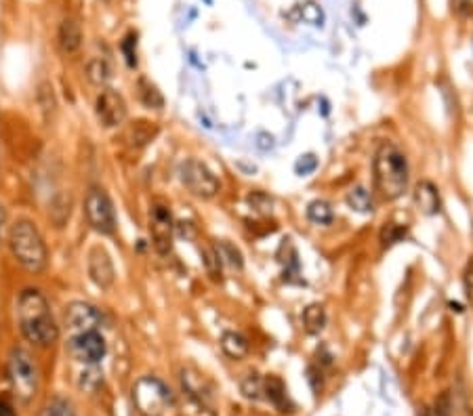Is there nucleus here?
<instances>
[{"label":"nucleus","mask_w":473,"mask_h":416,"mask_svg":"<svg viewBox=\"0 0 473 416\" xmlns=\"http://www.w3.org/2000/svg\"><path fill=\"white\" fill-rule=\"evenodd\" d=\"M19 330L36 347H51L59 338V326L51 314L47 296L38 288H25L17 298Z\"/></svg>","instance_id":"f257e3e1"},{"label":"nucleus","mask_w":473,"mask_h":416,"mask_svg":"<svg viewBox=\"0 0 473 416\" xmlns=\"http://www.w3.org/2000/svg\"><path fill=\"white\" fill-rule=\"evenodd\" d=\"M375 192L381 200L393 202L408 189V160L397 145L385 141L373 160Z\"/></svg>","instance_id":"f03ea898"},{"label":"nucleus","mask_w":473,"mask_h":416,"mask_svg":"<svg viewBox=\"0 0 473 416\" xmlns=\"http://www.w3.org/2000/svg\"><path fill=\"white\" fill-rule=\"evenodd\" d=\"M9 248L13 259L30 274H41L49 265V250L38 227L28 219H19L9 232Z\"/></svg>","instance_id":"7ed1b4c3"},{"label":"nucleus","mask_w":473,"mask_h":416,"mask_svg":"<svg viewBox=\"0 0 473 416\" xmlns=\"http://www.w3.org/2000/svg\"><path fill=\"white\" fill-rule=\"evenodd\" d=\"M133 402L143 416H166V412L175 408L173 391L156 376L139 378L133 385Z\"/></svg>","instance_id":"20e7f679"},{"label":"nucleus","mask_w":473,"mask_h":416,"mask_svg":"<svg viewBox=\"0 0 473 416\" xmlns=\"http://www.w3.org/2000/svg\"><path fill=\"white\" fill-rule=\"evenodd\" d=\"M7 370L15 397L23 404H30L38 391V368H36L30 351L23 347H13L9 353Z\"/></svg>","instance_id":"39448f33"},{"label":"nucleus","mask_w":473,"mask_h":416,"mask_svg":"<svg viewBox=\"0 0 473 416\" xmlns=\"http://www.w3.org/2000/svg\"><path fill=\"white\" fill-rule=\"evenodd\" d=\"M179 179L188 192L198 200H212L221 192V183L214 177V173L200 160L188 158L179 166Z\"/></svg>","instance_id":"423d86ee"},{"label":"nucleus","mask_w":473,"mask_h":416,"mask_svg":"<svg viewBox=\"0 0 473 416\" xmlns=\"http://www.w3.org/2000/svg\"><path fill=\"white\" fill-rule=\"evenodd\" d=\"M85 215L93 230L101 236L116 234V210L105 189L91 187L85 198Z\"/></svg>","instance_id":"0eeeda50"},{"label":"nucleus","mask_w":473,"mask_h":416,"mask_svg":"<svg viewBox=\"0 0 473 416\" xmlns=\"http://www.w3.org/2000/svg\"><path fill=\"white\" fill-rule=\"evenodd\" d=\"M67 353L74 358L76 362L95 366L99 364L105 353H107V343L99 330H89V332H78L76 336L69 338L67 343Z\"/></svg>","instance_id":"6e6552de"},{"label":"nucleus","mask_w":473,"mask_h":416,"mask_svg":"<svg viewBox=\"0 0 473 416\" xmlns=\"http://www.w3.org/2000/svg\"><path fill=\"white\" fill-rule=\"evenodd\" d=\"M173 232H175V221L170 206L156 200L150 206V234L152 242L158 254H168L173 248Z\"/></svg>","instance_id":"1a4fd4ad"},{"label":"nucleus","mask_w":473,"mask_h":416,"mask_svg":"<svg viewBox=\"0 0 473 416\" xmlns=\"http://www.w3.org/2000/svg\"><path fill=\"white\" fill-rule=\"evenodd\" d=\"M95 113L103 129H118L126 120V101L114 89H103L95 99Z\"/></svg>","instance_id":"9d476101"},{"label":"nucleus","mask_w":473,"mask_h":416,"mask_svg":"<svg viewBox=\"0 0 473 416\" xmlns=\"http://www.w3.org/2000/svg\"><path fill=\"white\" fill-rule=\"evenodd\" d=\"M65 326L76 330V332H89V330H99L105 322L103 314L99 307L91 305L85 300H74L65 307Z\"/></svg>","instance_id":"9b49d317"},{"label":"nucleus","mask_w":473,"mask_h":416,"mask_svg":"<svg viewBox=\"0 0 473 416\" xmlns=\"http://www.w3.org/2000/svg\"><path fill=\"white\" fill-rule=\"evenodd\" d=\"M87 267H89V278L93 280L95 286L107 290L112 288L116 282V270H114V261L103 246H93L87 256Z\"/></svg>","instance_id":"f8f14e48"},{"label":"nucleus","mask_w":473,"mask_h":416,"mask_svg":"<svg viewBox=\"0 0 473 416\" xmlns=\"http://www.w3.org/2000/svg\"><path fill=\"white\" fill-rule=\"evenodd\" d=\"M181 387H184V395H188V397H194V399H200L206 404H210V399H212L210 383L194 368L181 370Z\"/></svg>","instance_id":"ddd939ff"},{"label":"nucleus","mask_w":473,"mask_h":416,"mask_svg":"<svg viewBox=\"0 0 473 416\" xmlns=\"http://www.w3.org/2000/svg\"><path fill=\"white\" fill-rule=\"evenodd\" d=\"M412 198H415V204L417 208L431 217V215H438L442 210V200H440V192L438 187H435L431 181H419L415 185V192H412Z\"/></svg>","instance_id":"4468645a"},{"label":"nucleus","mask_w":473,"mask_h":416,"mask_svg":"<svg viewBox=\"0 0 473 416\" xmlns=\"http://www.w3.org/2000/svg\"><path fill=\"white\" fill-rule=\"evenodd\" d=\"M82 28L76 19H63L57 32V45L63 55H74L82 47Z\"/></svg>","instance_id":"2eb2a0df"},{"label":"nucleus","mask_w":473,"mask_h":416,"mask_svg":"<svg viewBox=\"0 0 473 416\" xmlns=\"http://www.w3.org/2000/svg\"><path fill=\"white\" fill-rule=\"evenodd\" d=\"M160 129L156 122H150V120H135L126 127L122 139L129 147H145L148 143H152L156 137H158Z\"/></svg>","instance_id":"dca6fc26"},{"label":"nucleus","mask_w":473,"mask_h":416,"mask_svg":"<svg viewBox=\"0 0 473 416\" xmlns=\"http://www.w3.org/2000/svg\"><path fill=\"white\" fill-rule=\"evenodd\" d=\"M263 393L278 408V412L286 414V412H293L295 410V404L290 402V397L286 393V385H284V381H282L280 376L270 374V376L263 378Z\"/></svg>","instance_id":"f3484780"},{"label":"nucleus","mask_w":473,"mask_h":416,"mask_svg":"<svg viewBox=\"0 0 473 416\" xmlns=\"http://www.w3.org/2000/svg\"><path fill=\"white\" fill-rule=\"evenodd\" d=\"M221 349L228 358L232 360H242L248 355L250 351V345H248V340L246 336H242L240 332H234V330H228L221 334Z\"/></svg>","instance_id":"a211bd4d"},{"label":"nucleus","mask_w":473,"mask_h":416,"mask_svg":"<svg viewBox=\"0 0 473 416\" xmlns=\"http://www.w3.org/2000/svg\"><path fill=\"white\" fill-rule=\"evenodd\" d=\"M137 95L139 101L148 109H162L164 107V95L150 78H139L137 80Z\"/></svg>","instance_id":"6ab92c4d"},{"label":"nucleus","mask_w":473,"mask_h":416,"mask_svg":"<svg viewBox=\"0 0 473 416\" xmlns=\"http://www.w3.org/2000/svg\"><path fill=\"white\" fill-rule=\"evenodd\" d=\"M87 78L95 85V87H103L110 83L112 78V65L107 63L105 57H93L87 63Z\"/></svg>","instance_id":"aec40b11"},{"label":"nucleus","mask_w":473,"mask_h":416,"mask_svg":"<svg viewBox=\"0 0 473 416\" xmlns=\"http://www.w3.org/2000/svg\"><path fill=\"white\" fill-rule=\"evenodd\" d=\"M303 326L309 334H320L326 326V311L320 303H314L303 311Z\"/></svg>","instance_id":"412c9836"},{"label":"nucleus","mask_w":473,"mask_h":416,"mask_svg":"<svg viewBox=\"0 0 473 416\" xmlns=\"http://www.w3.org/2000/svg\"><path fill=\"white\" fill-rule=\"evenodd\" d=\"M307 219L316 225H331L335 221V210L326 200H314L307 206Z\"/></svg>","instance_id":"4be33fe9"},{"label":"nucleus","mask_w":473,"mask_h":416,"mask_svg":"<svg viewBox=\"0 0 473 416\" xmlns=\"http://www.w3.org/2000/svg\"><path fill=\"white\" fill-rule=\"evenodd\" d=\"M217 248V252H219V259H221V263H226V265H230L232 270H242L244 267V259H242V252L234 246V244H230L228 240H221L219 244L214 246Z\"/></svg>","instance_id":"5701e85b"},{"label":"nucleus","mask_w":473,"mask_h":416,"mask_svg":"<svg viewBox=\"0 0 473 416\" xmlns=\"http://www.w3.org/2000/svg\"><path fill=\"white\" fill-rule=\"evenodd\" d=\"M240 389H242V393H244L246 399L257 402V399L263 397L261 395L263 393V378L257 372H250V374L244 376V381L240 383Z\"/></svg>","instance_id":"b1692460"},{"label":"nucleus","mask_w":473,"mask_h":416,"mask_svg":"<svg viewBox=\"0 0 473 416\" xmlns=\"http://www.w3.org/2000/svg\"><path fill=\"white\" fill-rule=\"evenodd\" d=\"M347 204L355 212H371L373 210V198H371V194L364 187L351 189L349 196H347Z\"/></svg>","instance_id":"393cba45"},{"label":"nucleus","mask_w":473,"mask_h":416,"mask_svg":"<svg viewBox=\"0 0 473 416\" xmlns=\"http://www.w3.org/2000/svg\"><path fill=\"white\" fill-rule=\"evenodd\" d=\"M181 416H217V414L210 404L186 395V404L181 408Z\"/></svg>","instance_id":"a878e982"},{"label":"nucleus","mask_w":473,"mask_h":416,"mask_svg":"<svg viewBox=\"0 0 473 416\" xmlns=\"http://www.w3.org/2000/svg\"><path fill=\"white\" fill-rule=\"evenodd\" d=\"M41 416H76L74 408H72V404L63 397H55L45 410Z\"/></svg>","instance_id":"bb28decb"},{"label":"nucleus","mask_w":473,"mask_h":416,"mask_svg":"<svg viewBox=\"0 0 473 416\" xmlns=\"http://www.w3.org/2000/svg\"><path fill=\"white\" fill-rule=\"evenodd\" d=\"M204 265H206V272L212 280H221V259L217 248H206L204 250Z\"/></svg>","instance_id":"cd10ccee"},{"label":"nucleus","mask_w":473,"mask_h":416,"mask_svg":"<svg viewBox=\"0 0 473 416\" xmlns=\"http://www.w3.org/2000/svg\"><path fill=\"white\" fill-rule=\"evenodd\" d=\"M406 236V227H399L395 223H389L381 230V242L383 246H393L395 242H399Z\"/></svg>","instance_id":"c85d7f7f"},{"label":"nucleus","mask_w":473,"mask_h":416,"mask_svg":"<svg viewBox=\"0 0 473 416\" xmlns=\"http://www.w3.org/2000/svg\"><path fill=\"white\" fill-rule=\"evenodd\" d=\"M246 202L252 206V210H257L259 215H270L272 212V198L267 196V194H263V192H252V194H248V198H246Z\"/></svg>","instance_id":"c756f323"},{"label":"nucleus","mask_w":473,"mask_h":416,"mask_svg":"<svg viewBox=\"0 0 473 416\" xmlns=\"http://www.w3.org/2000/svg\"><path fill=\"white\" fill-rule=\"evenodd\" d=\"M463 290H465V298L469 303V307L473 309V256H469L465 270H463Z\"/></svg>","instance_id":"7c9ffc66"},{"label":"nucleus","mask_w":473,"mask_h":416,"mask_svg":"<svg viewBox=\"0 0 473 416\" xmlns=\"http://www.w3.org/2000/svg\"><path fill=\"white\" fill-rule=\"evenodd\" d=\"M301 17H303L307 23H311V25H322V21H324L322 9H320L316 3H305V5L301 7Z\"/></svg>","instance_id":"2f4dec72"},{"label":"nucleus","mask_w":473,"mask_h":416,"mask_svg":"<svg viewBox=\"0 0 473 416\" xmlns=\"http://www.w3.org/2000/svg\"><path fill=\"white\" fill-rule=\"evenodd\" d=\"M122 53L126 57V63L131 67H137V36L135 34H129L122 41Z\"/></svg>","instance_id":"473e14b6"},{"label":"nucleus","mask_w":473,"mask_h":416,"mask_svg":"<svg viewBox=\"0 0 473 416\" xmlns=\"http://www.w3.org/2000/svg\"><path fill=\"white\" fill-rule=\"evenodd\" d=\"M431 416H452V402H450V393L448 391H444L438 399H435Z\"/></svg>","instance_id":"72a5a7b5"},{"label":"nucleus","mask_w":473,"mask_h":416,"mask_svg":"<svg viewBox=\"0 0 473 416\" xmlns=\"http://www.w3.org/2000/svg\"><path fill=\"white\" fill-rule=\"evenodd\" d=\"M316 166H318L316 156H314V154H305V156H301V158L297 160L295 171H297L299 175H309V173H314V171H316Z\"/></svg>","instance_id":"f704fd0d"},{"label":"nucleus","mask_w":473,"mask_h":416,"mask_svg":"<svg viewBox=\"0 0 473 416\" xmlns=\"http://www.w3.org/2000/svg\"><path fill=\"white\" fill-rule=\"evenodd\" d=\"M473 9V0H452V11L459 17H467Z\"/></svg>","instance_id":"c9c22d12"},{"label":"nucleus","mask_w":473,"mask_h":416,"mask_svg":"<svg viewBox=\"0 0 473 416\" xmlns=\"http://www.w3.org/2000/svg\"><path fill=\"white\" fill-rule=\"evenodd\" d=\"M0 416H17V410L9 397H0Z\"/></svg>","instance_id":"e433bc0d"},{"label":"nucleus","mask_w":473,"mask_h":416,"mask_svg":"<svg viewBox=\"0 0 473 416\" xmlns=\"http://www.w3.org/2000/svg\"><path fill=\"white\" fill-rule=\"evenodd\" d=\"M307 374H309V383H311V389L318 393V391L322 389V378H320V376H322V372H320V370H316V368H309V370H307Z\"/></svg>","instance_id":"4c0bfd02"},{"label":"nucleus","mask_w":473,"mask_h":416,"mask_svg":"<svg viewBox=\"0 0 473 416\" xmlns=\"http://www.w3.org/2000/svg\"><path fill=\"white\" fill-rule=\"evenodd\" d=\"M5 221H7V210H5V206H3V204H0V236H3Z\"/></svg>","instance_id":"58836bf2"},{"label":"nucleus","mask_w":473,"mask_h":416,"mask_svg":"<svg viewBox=\"0 0 473 416\" xmlns=\"http://www.w3.org/2000/svg\"><path fill=\"white\" fill-rule=\"evenodd\" d=\"M467 416H473V410H469V412H467Z\"/></svg>","instance_id":"ea45409f"},{"label":"nucleus","mask_w":473,"mask_h":416,"mask_svg":"<svg viewBox=\"0 0 473 416\" xmlns=\"http://www.w3.org/2000/svg\"><path fill=\"white\" fill-rule=\"evenodd\" d=\"M105 3H110V0H105Z\"/></svg>","instance_id":"a19ab883"}]
</instances>
